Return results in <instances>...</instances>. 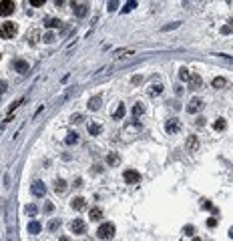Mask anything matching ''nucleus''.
Masks as SVG:
<instances>
[{
  "mask_svg": "<svg viewBox=\"0 0 233 241\" xmlns=\"http://www.w3.org/2000/svg\"><path fill=\"white\" fill-rule=\"evenodd\" d=\"M16 32H18V24H14V22L0 24V36L2 38H12V36H16Z\"/></svg>",
  "mask_w": 233,
  "mask_h": 241,
  "instance_id": "2",
  "label": "nucleus"
},
{
  "mask_svg": "<svg viewBox=\"0 0 233 241\" xmlns=\"http://www.w3.org/2000/svg\"><path fill=\"white\" fill-rule=\"evenodd\" d=\"M83 121V115H73V119H70V123H80Z\"/></svg>",
  "mask_w": 233,
  "mask_h": 241,
  "instance_id": "39",
  "label": "nucleus"
},
{
  "mask_svg": "<svg viewBox=\"0 0 233 241\" xmlns=\"http://www.w3.org/2000/svg\"><path fill=\"white\" fill-rule=\"evenodd\" d=\"M14 2L12 0H2L0 2V16H10L12 12H14Z\"/></svg>",
  "mask_w": 233,
  "mask_h": 241,
  "instance_id": "5",
  "label": "nucleus"
},
{
  "mask_svg": "<svg viewBox=\"0 0 233 241\" xmlns=\"http://www.w3.org/2000/svg\"><path fill=\"white\" fill-rule=\"evenodd\" d=\"M92 171H95V173H103V167H101V165H95V167H92Z\"/></svg>",
  "mask_w": 233,
  "mask_h": 241,
  "instance_id": "42",
  "label": "nucleus"
},
{
  "mask_svg": "<svg viewBox=\"0 0 233 241\" xmlns=\"http://www.w3.org/2000/svg\"><path fill=\"white\" fill-rule=\"evenodd\" d=\"M88 217H91V221H101V219H103V209H101V207H92Z\"/></svg>",
  "mask_w": 233,
  "mask_h": 241,
  "instance_id": "13",
  "label": "nucleus"
},
{
  "mask_svg": "<svg viewBox=\"0 0 233 241\" xmlns=\"http://www.w3.org/2000/svg\"><path fill=\"white\" fill-rule=\"evenodd\" d=\"M179 24H181V22H171V24H167V26H163L161 30H163V32H167V30H175V28L179 26Z\"/></svg>",
  "mask_w": 233,
  "mask_h": 241,
  "instance_id": "30",
  "label": "nucleus"
},
{
  "mask_svg": "<svg viewBox=\"0 0 233 241\" xmlns=\"http://www.w3.org/2000/svg\"><path fill=\"white\" fill-rule=\"evenodd\" d=\"M60 227V219H50L48 221V231H56Z\"/></svg>",
  "mask_w": 233,
  "mask_h": 241,
  "instance_id": "22",
  "label": "nucleus"
},
{
  "mask_svg": "<svg viewBox=\"0 0 233 241\" xmlns=\"http://www.w3.org/2000/svg\"><path fill=\"white\" fill-rule=\"evenodd\" d=\"M189 88H191V91H195V88H199V87H201V83H203V80H201V77H199V74L197 73H191V74H189Z\"/></svg>",
  "mask_w": 233,
  "mask_h": 241,
  "instance_id": "10",
  "label": "nucleus"
},
{
  "mask_svg": "<svg viewBox=\"0 0 233 241\" xmlns=\"http://www.w3.org/2000/svg\"><path fill=\"white\" fill-rule=\"evenodd\" d=\"M183 233H185V235H187V237H189V235H193V233H195V227H193V225H187V227H185V229H183Z\"/></svg>",
  "mask_w": 233,
  "mask_h": 241,
  "instance_id": "34",
  "label": "nucleus"
},
{
  "mask_svg": "<svg viewBox=\"0 0 233 241\" xmlns=\"http://www.w3.org/2000/svg\"><path fill=\"white\" fill-rule=\"evenodd\" d=\"M56 2V6H60V4H65V0H54Z\"/></svg>",
  "mask_w": 233,
  "mask_h": 241,
  "instance_id": "43",
  "label": "nucleus"
},
{
  "mask_svg": "<svg viewBox=\"0 0 233 241\" xmlns=\"http://www.w3.org/2000/svg\"><path fill=\"white\" fill-rule=\"evenodd\" d=\"M119 163H121L119 153H109V155H107V165H109V167H117Z\"/></svg>",
  "mask_w": 233,
  "mask_h": 241,
  "instance_id": "14",
  "label": "nucleus"
},
{
  "mask_svg": "<svg viewBox=\"0 0 233 241\" xmlns=\"http://www.w3.org/2000/svg\"><path fill=\"white\" fill-rule=\"evenodd\" d=\"M229 237H231V239H233V229H229Z\"/></svg>",
  "mask_w": 233,
  "mask_h": 241,
  "instance_id": "44",
  "label": "nucleus"
},
{
  "mask_svg": "<svg viewBox=\"0 0 233 241\" xmlns=\"http://www.w3.org/2000/svg\"><path fill=\"white\" fill-rule=\"evenodd\" d=\"M60 20H56V18H50V20H46V22H44V26H48V28H58V26H60Z\"/></svg>",
  "mask_w": 233,
  "mask_h": 241,
  "instance_id": "23",
  "label": "nucleus"
},
{
  "mask_svg": "<svg viewBox=\"0 0 233 241\" xmlns=\"http://www.w3.org/2000/svg\"><path fill=\"white\" fill-rule=\"evenodd\" d=\"M77 141H78V135L77 133H69V135H66V139H65L66 145H74Z\"/></svg>",
  "mask_w": 233,
  "mask_h": 241,
  "instance_id": "21",
  "label": "nucleus"
},
{
  "mask_svg": "<svg viewBox=\"0 0 233 241\" xmlns=\"http://www.w3.org/2000/svg\"><path fill=\"white\" fill-rule=\"evenodd\" d=\"M88 133H91V135H99V133H101V125L91 123V125H88Z\"/></svg>",
  "mask_w": 233,
  "mask_h": 241,
  "instance_id": "27",
  "label": "nucleus"
},
{
  "mask_svg": "<svg viewBox=\"0 0 233 241\" xmlns=\"http://www.w3.org/2000/svg\"><path fill=\"white\" fill-rule=\"evenodd\" d=\"M135 6H137V2H135V0H129V2L125 4V8H123V12H125V14H127V12H131V10H133Z\"/></svg>",
  "mask_w": 233,
  "mask_h": 241,
  "instance_id": "28",
  "label": "nucleus"
},
{
  "mask_svg": "<svg viewBox=\"0 0 233 241\" xmlns=\"http://www.w3.org/2000/svg\"><path fill=\"white\" fill-rule=\"evenodd\" d=\"M40 229H42V225L38 221H30V223H28V233H30V235H38Z\"/></svg>",
  "mask_w": 233,
  "mask_h": 241,
  "instance_id": "15",
  "label": "nucleus"
},
{
  "mask_svg": "<svg viewBox=\"0 0 233 241\" xmlns=\"http://www.w3.org/2000/svg\"><path fill=\"white\" fill-rule=\"evenodd\" d=\"M143 113H145V105H143V103H137V105L133 107V117H135V119H139Z\"/></svg>",
  "mask_w": 233,
  "mask_h": 241,
  "instance_id": "18",
  "label": "nucleus"
},
{
  "mask_svg": "<svg viewBox=\"0 0 233 241\" xmlns=\"http://www.w3.org/2000/svg\"><path fill=\"white\" fill-rule=\"evenodd\" d=\"M119 8V0H109V12H115Z\"/></svg>",
  "mask_w": 233,
  "mask_h": 241,
  "instance_id": "31",
  "label": "nucleus"
},
{
  "mask_svg": "<svg viewBox=\"0 0 233 241\" xmlns=\"http://www.w3.org/2000/svg\"><path fill=\"white\" fill-rule=\"evenodd\" d=\"M189 74H191V73H189L187 69H181V70H179V78H181V80H187Z\"/></svg>",
  "mask_w": 233,
  "mask_h": 241,
  "instance_id": "33",
  "label": "nucleus"
},
{
  "mask_svg": "<svg viewBox=\"0 0 233 241\" xmlns=\"http://www.w3.org/2000/svg\"><path fill=\"white\" fill-rule=\"evenodd\" d=\"M203 109V100L199 99V96H193L191 100H189V105H187V113L189 115H195V113H199Z\"/></svg>",
  "mask_w": 233,
  "mask_h": 241,
  "instance_id": "4",
  "label": "nucleus"
},
{
  "mask_svg": "<svg viewBox=\"0 0 233 241\" xmlns=\"http://www.w3.org/2000/svg\"><path fill=\"white\" fill-rule=\"evenodd\" d=\"M187 149L191 151V153H195V151L199 149V139L197 137H189L187 139Z\"/></svg>",
  "mask_w": 233,
  "mask_h": 241,
  "instance_id": "16",
  "label": "nucleus"
},
{
  "mask_svg": "<svg viewBox=\"0 0 233 241\" xmlns=\"http://www.w3.org/2000/svg\"><path fill=\"white\" fill-rule=\"evenodd\" d=\"M52 211H54L52 203H44V213H52Z\"/></svg>",
  "mask_w": 233,
  "mask_h": 241,
  "instance_id": "38",
  "label": "nucleus"
},
{
  "mask_svg": "<svg viewBox=\"0 0 233 241\" xmlns=\"http://www.w3.org/2000/svg\"><path fill=\"white\" fill-rule=\"evenodd\" d=\"M28 2H30V6H34V8H36V6H42V4H44L46 0H28Z\"/></svg>",
  "mask_w": 233,
  "mask_h": 241,
  "instance_id": "37",
  "label": "nucleus"
},
{
  "mask_svg": "<svg viewBox=\"0 0 233 241\" xmlns=\"http://www.w3.org/2000/svg\"><path fill=\"white\" fill-rule=\"evenodd\" d=\"M73 10H74V14H77V16H84V14H87V6H84V4H77V2H74L73 4Z\"/></svg>",
  "mask_w": 233,
  "mask_h": 241,
  "instance_id": "19",
  "label": "nucleus"
},
{
  "mask_svg": "<svg viewBox=\"0 0 233 241\" xmlns=\"http://www.w3.org/2000/svg\"><path fill=\"white\" fill-rule=\"evenodd\" d=\"M42 40H44V42H54V34H52V32H46Z\"/></svg>",
  "mask_w": 233,
  "mask_h": 241,
  "instance_id": "36",
  "label": "nucleus"
},
{
  "mask_svg": "<svg viewBox=\"0 0 233 241\" xmlns=\"http://www.w3.org/2000/svg\"><path fill=\"white\" fill-rule=\"evenodd\" d=\"M0 58H2V54H0Z\"/></svg>",
  "mask_w": 233,
  "mask_h": 241,
  "instance_id": "45",
  "label": "nucleus"
},
{
  "mask_svg": "<svg viewBox=\"0 0 233 241\" xmlns=\"http://www.w3.org/2000/svg\"><path fill=\"white\" fill-rule=\"evenodd\" d=\"M207 225H209V227H215V225H217V219H215V217H211L209 221H207Z\"/></svg>",
  "mask_w": 233,
  "mask_h": 241,
  "instance_id": "41",
  "label": "nucleus"
},
{
  "mask_svg": "<svg viewBox=\"0 0 233 241\" xmlns=\"http://www.w3.org/2000/svg\"><path fill=\"white\" fill-rule=\"evenodd\" d=\"M26 213L30 215V217H34V215H36V205H32V203H30V205H26Z\"/></svg>",
  "mask_w": 233,
  "mask_h": 241,
  "instance_id": "32",
  "label": "nucleus"
},
{
  "mask_svg": "<svg viewBox=\"0 0 233 241\" xmlns=\"http://www.w3.org/2000/svg\"><path fill=\"white\" fill-rule=\"evenodd\" d=\"M12 66H14V70H16L18 74H26V73H28V69H30V66H28V62L24 60V58H16Z\"/></svg>",
  "mask_w": 233,
  "mask_h": 241,
  "instance_id": "7",
  "label": "nucleus"
},
{
  "mask_svg": "<svg viewBox=\"0 0 233 241\" xmlns=\"http://www.w3.org/2000/svg\"><path fill=\"white\" fill-rule=\"evenodd\" d=\"M70 205H73V209L83 211L84 207H87V199H84V197H74V199L70 201Z\"/></svg>",
  "mask_w": 233,
  "mask_h": 241,
  "instance_id": "12",
  "label": "nucleus"
},
{
  "mask_svg": "<svg viewBox=\"0 0 233 241\" xmlns=\"http://www.w3.org/2000/svg\"><path fill=\"white\" fill-rule=\"evenodd\" d=\"M201 207H203V209H213V203H211L209 199H203V203H201Z\"/></svg>",
  "mask_w": 233,
  "mask_h": 241,
  "instance_id": "35",
  "label": "nucleus"
},
{
  "mask_svg": "<svg viewBox=\"0 0 233 241\" xmlns=\"http://www.w3.org/2000/svg\"><path fill=\"white\" fill-rule=\"evenodd\" d=\"M70 229H73V233L83 235L84 231H87V225H84V221H83V219H74V221L70 223Z\"/></svg>",
  "mask_w": 233,
  "mask_h": 241,
  "instance_id": "8",
  "label": "nucleus"
},
{
  "mask_svg": "<svg viewBox=\"0 0 233 241\" xmlns=\"http://www.w3.org/2000/svg\"><path fill=\"white\" fill-rule=\"evenodd\" d=\"M165 131H167L169 135H171V133H179V131H181V123L177 121V119L167 121V125H165Z\"/></svg>",
  "mask_w": 233,
  "mask_h": 241,
  "instance_id": "9",
  "label": "nucleus"
},
{
  "mask_svg": "<svg viewBox=\"0 0 233 241\" xmlns=\"http://www.w3.org/2000/svg\"><path fill=\"white\" fill-rule=\"evenodd\" d=\"M115 225L113 223H103V225L96 229V237L99 239H113L115 237Z\"/></svg>",
  "mask_w": 233,
  "mask_h": 241,
  "instance_id": "1",
  "label": "nucleus"
},
{
  "mask_svg": "<svg viewBox=\"0 0 233 241\" xmlns=\"http://www.w3.org/2000/svg\"><path fill=\"white\" fill-rule=\"evenodd\" d=\"M125 131H129V133H139V131H141V125H139V121H135L133 125L125 127Z\"/></svg>",
  "mask_w": 233,
  "mask_h": 241,
  "instance_id": "24",
  "label": "nucleus"
},
{
  "mask_svg": "<svg viewBox=\"0 0 233 241\" xmlns=\"http://www.w3.org/2000/svg\"><path fill=\"white\" fill-rule=\"evenodd\" d=\"M125 113H127V109H125V105L123 103H119V107H117V111L113 113V119H123V117H125Z\"/></svg>",
  "mask_w": 233,
  "mask_h": 241,
  "instance_id": "17",
  "label": "nucleus"
},
{
  "mask_svg": "<svg viewBox=\"0 0 233 241\" xmlns=\"http://www.w3.org/2000/svg\"><path fill=\"white\" fill-rule=\"evenodd\" d=\"M215 131H225V127H227V123H225V119H217L215 121Z\"/></svg>",
  "mask_w": 233,
  "mask_h": 241,
  "instance_id": "26",
  "label": "nucleus"
},
{
  "mask_svg": "<svg viewBox=\"0 0 233 241\" xmlns=\"http://www.w3.org/2000/svg\"><path fill=\"white\" fill-rule=\"evenodd\" d=\"M30 191H32V195H34V197H44L46 187H44V183H42V181H34V183L30 185Z\"/></svg>",
  "mask_w": 233,
  "mask_h": 241,
  "instance_id": "6",
  "label": "nucleus"
},
{
  "mask_svg": "<svg viewBox=\"0 0 233 241\" xmlns=\"http://www.w3.org/2000/svg\"><path fill=\"white\" fill-rule=\"evenodd\" d=\"M54 191H56V193H65L66 191V181L65 179H58L56 183H54Z\"/></svg>",
  "mask_w": 233,
  "mask_h": 241,
  "instance_id": "20",
  "label": "nucleus"
},
{
  "mask_svg": "<svg viewBox=\"0 0 233 241\" xmlns=\"http://www.w3.org/2000/svg\"><path fill=\"white\" fill-rule=\"evenodd\" d=\"M123 177H125V183H129V185H135V183L141 181V173L135 171V169H125Z\"/></svg>",
  "mask_w": 233,
  "mask_h": 241,
  "instance_id": "3",
  "label": "nucleus"
},
{
  "mask_svg": "<svg viewBox=\"0 0 233 241\" xmlns=\"http://www.w3.org/2000/svg\"><path fill=\"white\" fill-rule=\"evenodd\" d=\"M101 100H103V96H101V95L92 96V99L88 100V105H87L88 111H99V109H101Z\"/></svg>",
  "mask_w": 233,
  "mask_h": 241,
  "instance_id": "11",
  "label": "nucleus"
},
{
  "mask_svg": "<svg viewBox=\"0 0 233 241\" xmlns=\"http://www.w3.org/2000/svg\"><path fill=\"white\" fill-rule=\"evenodd\" d=\"M227 84V80L223 78V77H217V78H213V87L215 88H221V87H225Z\"/></svg>",
  "mask_w": 233,
  "mask_h": 241,
  "instance_id": "25",
  "label": "nucleus"
},
{
  "mask_svg": "<svg viewBox=\"0 0 233 241\" xmlns=\"http://www.w3.org/2000/svg\"><path fill=\"white\" fill-rule=\"evenodd\" d=\"M149 92L151 95H161V92H163V84H153Z\"/></svg>",
  "mask_w": 233,
  "mask_h": 241,
  "instance_id": "29",
  "label": "nucleus"
},
{
  "mask_svg": "<svg viewBox=\"0 0 233 241\" xmlns=\"http://www.w3.org/2000/svg\"><path fill=\"white\" fill-rule=\"evenodd\" d=\"M6 87H8V84L4 83V80H0V95H2V92H6Z\"/></svg>",
  "mask_w": 233,
  "mask_h": 241,
  "instance_id": "40",
  "label": "nucleus"
}]
</instances>
